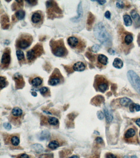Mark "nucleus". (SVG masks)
<instances>
[{"mask_svg": "<svg viewBox=\"0 0 140 158\" xmlns=\"http://www.w3.org/2000/svg\"><path fill=\"white\" fill-rule=\"evenodd\" d=\"M106 158H118L115 155L111 153H108L106 155Z\"/></svg>", "mask_w": 140, "mask_h": 158, "instance_id": "nucleus-38", "label": "nucleus"}, {"mask_svg": "<svg viewBox=\"0 0 140 158\" xmlns=\"http://www.w3.org/2000/svg\"><path fill=\"white\" fill-rule=\"evenodd\" d=\"M136 104L134 103H132L130 105L129 110L131 112H134L135 109Z\"/></svg>", "mask_w": 140, "mask_h": 158, "instance_id": "nucleus-39", "label": "nucleus"}, {"mask_svg": "<svg viewBox=\"0 0 140 158\" xmlns=\"http://www.w3.org/2000/svg\"><path fill=\"white\" fill-rule=\"evenodd\" d=\"M4 127L5 128H6V129H11V125H9V124L6 123L4 124Z\"/></svg>", "mask_w": 140, "mask_h": 158, "instance_id": "nucleus-43", "label": "nucleus"}, {"mask_svg": "<svg viewBox=\"0 0 140 158\" xmlns=\"http://www.w3.org/2000/svg\"><path fill=\"white\" fill-rule=\"evenodd\" d=\"M100 47L98 45H95L92 47V49L94 52L97 53L100 50Z\"/></svg>", "mask_w": 140, "mask_h": 158, "instance_id": "nucleus-35", "label": "nucleus"}, {"mask_svg": "<svg viewBox=\"0 0 140 158\" xmlns=\"http://www.w3.org/2000/svg\"><path fill=\"white\" fill-rule=\"evenodd\" d=\"M48 91V88L46 87H43L40 90L41 94L43 96H46V93H47Z\"/></svg>", "mask_w": 140, "mask_h": 158, "instance_id": "nucleus-33", "label": "nucleus"}, {"mask_svg": "<svg viewBox=\"0 0 140 158\" xmlns=\"http://www.w3.org/2000/svg\"><path fill=\"white\" fill-rule=\"evenodd\" d=\"M14 80L16 82V88H22L24 85V82L22 76L17 74L14 75Z\"/></svg>", "mask_w": 140, "mask_h": 158, "instance_id": "nucleus-14", "label": "nucleus"}, {"mask_svg": "<svg viewBox=\"0 0 140 158\" xmlns=\"http://www.w3.org/2000/svg\"><path fill=\"white\" fill-rule=\"evenodd\" d=\"M39 158H53V155L51 154H42Z\"/></svg>", "mask_w": 140, "mask_h": 158, "instance_id": "nucleus-37", "label": "nucleus"}, {"mask_svg": "<svg viewBox=\"0 0 140 158\" xmlns=\"http://www.w3.org/2000/svg\"><path fill=\"white\" fill-rule=\"evenodd\" d=\"M11 62V55L9 53V50H6L4 52L1 58V65L4 66V67H6L8 66L9 63Z\"/></svg>", "mask_w": 140, "mask_h": 158, "instance_id": "nucleus-10", "label": "nucleus"}, {"mask_svg": "<svg viewBox=\"0 0 140 158\" xmlns=\"http://www.w3.org/2000/svg\"><path fill=\"white\" fill-rule=\"evenodd\" d=\"M111 14L109 11H107L105 13V17L107 19H110L111 18Z\"/></svg>", "mask_w": 140, "mask_h": 158, "instance_id": "nucleus-41", "label": "nucleus"}, {"mask_svg": "<svg viewBox=\"0 0 140 158\" xmlns=\"http://www.w3.org/2000/svg\"><path fill=\"white\" fill-rule=\"evenodd\" d=\"M139 135H140V132H139Z\"/></svg>", "mask_w": 140, "mask_h": 158, "instance_id": "nucleus-51", "label": "nucleus"}, {"mask_svg": "<svg viewBox=\"0 0 140 158\" xmlns=\"http://www.w3.org/2000/svg\"><path fill=\"white\" fill-rule=\"evenodd\" d=\"M105 101V98L102 96L98 95L94 97L92 100V103L96 106H100Z\"/></svg>", "mask_w": 140, "mask_h": 158, "instance_id": "nucleus-16", "label": "nucleus"}, {"mask_svg": "<svg viewBox=\"0 0 140 158\" xmlns=\"http://www.w3.org/2000/svg\"><path fill=\"white\" fill-rule=\"evenodd\" d=\"M113 65L115 68L120 69L122 68L123 66V61L120 58H116L113 62Z\"/></svg>", "mask_w": 140, "mask_h": 158, "instance_id": "nucleus-21", "label": "nucleus"}, {"mask_svg": "<svg viewBox=\"0 0 140 158\" xmlns=\"http://www.w3.org/2000/svg\"><path fill=\"white\" fill-rule=\"evenodd\" d=\"M123 20H124L125 24L126 26H129L132 25V21L131 17L129 15L126 14V15H124Z\"/></svg>", "mask_w": 140, "mask_h": 158, "instance_id": "nucleus-26", "label": "nucleus"}, {"mask_svg": "<svg viewBox=\"0 0 140 158\" xmlns=\"http://www.w3.org/2000/svg\"><path fill=\"white\" fill-rule=\"evenodd\" d=\"M31 21L34 24H38L42 21V15L40 12H36L31 16Z\"/></svg>", "mask_w": 140, "mask_h": 158, "instance_id": "nucleus-13", "label": "nucleus"}, {"mask_svg": "<svg viewBox=\"0 0 140 158\" xmlns=\"http://www.w3.org/2000/svg\"><path fill=\"white\" fill-rule=\"evenodd\" d=\"M98 60L101 64L106 65L108 62V58L105 55H100L98 56Z\"/></svg>", "mask_w": 140, "mask_h": 158, "instance_id": "nucleus-24", "label": "nucleus"}, {"mask_svg": "<svg viewBox=\"0 0 140 158\" xmlns=\"http://www.w3.org/2000/svg\"><path fill=\"white\" fill-rule=\"evenodd\" d=\"M43 48L40 45L35 46L33 49L29 50L27 52V56L28 60L32 61L37 57H39L43 52Z\"/></svg>", "mask_w": 140, "mask_h": 158, "instance_id": "nucleus-5", "label": "nucleus"}, {"mask_svg": "<svg viewBox=\"0 0 140 158\" xmlns=\"http://www.w3.org/2000/svg\"><path fill=\"white\" fill-rule=\"evenodd\" d=\"M32 40V37L29 35H23L18 39L17 45L21 49H26L31 44Z\"/></svg>", "mask_w": 140, "mask_h": 158, "instance_id": "nucleus-6", "label": "nucleus"}, {"mask_svg": "<svg viewBox=\"0 0 140 158\" xmlns=\"http://www.w3.org/2000/svg\"><path fill=\"white\" fill-rule=\"evenodd\" d=\"M120 104L123 106L127 107L132 102V100L129 98L127 97H124L122 98L120 100Z\"/></svg>", "mask_w": 140, "mask_h": 158, "instance_id": "nucleus-23", "label": "nucleus"}, {"mask_svg": "<svg viewBox=\"0 0 140 158\" xmlns=\"http://www.w3.org/2000/svg\"><path fill=\"white\" fill-rule=\"evenodd\" d=\"M108 52L109 54H111V55H113V54H115V51H114V50H112V49H109Z\"/></svg>", "mask_w": 140, "mask_h": 158, "instance_id": "nucleus-46", "label": "nucleus"}, {"mask_svg": "<svg viewBox=\"0 0 140 158\" xmlns=\"http://www.w3.org/2000/svg\"><path fill=\"white\" fill-rule=\"evenodd\" d=\"M23 115L22 110L18 107H15L12 110L10 115V121L15 125L20 124Z\"/></svg>", "mask_w": 140, "mask_h": 158, "instance_id": "nucleus-4", "label": "nucleus"}, {"mask_svg": "<svg viewBox=\"0 0 140 158\" xmlns=\"http://www.w3.org/2000/svg\"><path fill=\"white\" fill-rule=\"evenodd\" d=\"M68 158H79V157L76 155H73L71 156V157H69Z\"/></svg>", "mask_w": 140, "mask_h": 158, "instance_id": "nucleus-48", "label": "nucleus"}, {"mask_svg": "<svg viewBox=\"0 0 140 158\" xmlns=\"http://www.w3.org/2000/svg\"><path fill=\"white\" fill-rule=\"evenodd\" d=\"M136 123L138 126L140 127V118H138L137 120H136Z\"/></svg>", "mask_w": 140, "mask_h": 158, "instance_id": "nucleus-47", "label": "nucleus"}, {"mask_svg": "<svg viewBox=\"0 0 140 158\" xmlns=\"http://www.w3.org/2000/svg\"><path fill=\"white\" fill-rule=\"evenodd\" d=\"M94 16H93L92 14L91 13H90L88 17V20H87V24L89 25H91L93 24V22H94Z\"/></svg>", "mask_w": 140, "mask_h": 158, "instance_id": "nucleus-30", "label": "nucleus"}, {"mask_svg": "<svg viewBox=\"0 0 140 158\" xmlns=\"http://www.w3.org/2000/svg\"><path fill=\"white\" fill-rule=\"evenodd\" d=\"M51 47L53 54L57 57H63L67 53V50L62 41H54L51 42Z\"/></svg>", "mask_w": 140, "mask_h": 158, "instance_id": "nucleus-2", "label": "nucleus"}, {"mask_svg": "<svg viewBox=\"0 0 140 158\" xmlns=\"http://www.w3.org/2000/svg\"><path fill=\"white\" fill-rule=\"evenodd\" d=\"M77 13H78V15H77V17L74 18L73 19V21H75V22L78 21V20L80 19L82 16V14H83V9H82L81 2H80L78 5Z\"/></svg>", "mask_w": 140, "mask_h": 158, "instance_id": "nucleus-22", "label": "nucleus"}, {"mask_svg": "<svg viewBox=\"0 0 140 158\" xmlns=\"http://www.w3.org/2000/svg\"><path fill=\"white\" fill-rule=\"evenodd\" d=\"M135 110L137 112L140 111V105L138 104H136Z\"/></svg>", "mask_w": 140, "mask_h": 158, "instance_id": "nucleus-45", "label": "nucleus"}, {"mask_svg": "<svg viewBox=\"0 0 140 158\" xmlns=\"http://www.w3.org/2000/svg\"><path fill=\"white\" fill-rule=\"evenodd\" d=\"M131 14L136 24L140 25V17L138 13L135 10H132L131 11Z\"/></svg>", "mask_w": 140, "mask_h": 158, "instance_id": "nucleus-19", "label": "nucleus"}, {"mask_svg": "<svg viewBox=\"0 0 140 158\" xmlns=\"http://www.w3.org/2000/svg\"><path fill=\"white\" fill-rule=\"evenodd\" d=\"M136 133L134 129H129L127 130V131L125 132V134L124 138L125 139L126 141L128 142H131L132 141L133 137H134L135 136Z\"/></svg>", "mask_w": 140, "mask_h": 158, "instance_id": "nucleus-12", "label": "nucleus"}, {"mask_svg": "<svg viewBox=\"0 0 140 158\" xmlns=\"http://www.w3.org/2000/svg\"><path fill=\"white\" fill-rule=\"evenodd\" d=\"M95 141L97 143H99V144H102L103 142V140L101 137H97L96 138Z\"/></svg>", "mask_w": 140, "mask_h": 158, "instance_id": "nucleus-40", "label": "nucleus"}, {"mask_svg": "<svg viewBox=\"0 0 140 158\" xmlns=\"http://www.w3.org/2000/svg\"><path fill=\"white\" fill-rule=\"evenodd\" d=\"M97 1L99 4L101 5H103V4H105L106 2V1Z\"/></svg>", "mask_w": 140, "mask_h": 158, "instance_id": "nucleus-44", "label": "nucleus"}, {"mask_svg": "<svg viewBox=\"0 0 140 158\" xmlns=\"http://www.w3.org/2000/svg\"><path fill=\"white\" fill-rule=\"evenodd\" d=\"M31 83L34 87H38L42 85V80L40 77H35L32 80Z\"/></svg>", "mask_w": 140, "mask_h": 158, "instance_id": "nucleus-25", "label": "nucleus"}, {"mask_svg": "<svg viewBox=\"0 0 140 158\" xmlns=\"http://www.w3.org/2000/svg\"><path fill=\"white\" fill-rule=\"evenodd\" d=\"M94 35L101 43L106 47H109L112 44V39L102 23L99 22L95 25L94 29Z\"/></svg>", "mask_w": 140, "mask_h": 158, "instance_id": "nucleus-1", "label": "nucleus"}, {"mask_svg": "<svg viewBox=\"0 0 140 158\" xmlns=\"http://www.w3.org/2000/svg\"><path fill=\"white\" fill-rule=\"evenodd\" d=\"M97 116L99 120H102L104 118V115L102 111H99L97 112Z\"/></svg>", "mask_w": 140, "mask_h": 158, "instance_id": "nucleus-36", "label": "nucleus"}, {"mask_svg": "<svg viewBox=\"0 0 140 158\" xmlns=\"http://www.w3.org/2000/svg\"><path fill=\"white\" fill-rule=\"evenodd\" d=\"M60 145L58 140L52 139L48 144V147L51 150H55L59 147Z\"/></svg>", "mask_w": 140, "mask_h": 158, "instance_id": "nucleus-18", "label": "nucleus"}, {"mask_svg": "<svg viewBox=\"0 0 140 158\" xmlns=\"http://www.w3.org/2000/svg\"><path fill=\"white\" fill-rule=\"evenodd\" d=\"M131 158H138L137 156H136V155H133L131 156Z\"/></svg>", "mask_w": 140, "mask_h": 158, "instance_id": "nucleus-50", "label": "nucleus"}, {"mask_svg": "<svg viewBox=\"0 0 140 158\" xmlns=\"http://www.w3.org/2000/svg\"><path fill=\"white\" fill-rule=\"evenodd\" d=\"M16 158H33V157L29 155L26 154H19Z\"/></svg>", "mask_w": 140, "mask_h": 158, "instance_id": "nucleus-34", "label": "nucleus"}, {"mask_svg": "<svg viewBox=\"0 0 140 158\" xmlns=\"http://www.w3.org/2000/svg\"><path fill=\"white\" fill-rule=\"evenodd\" d=\"M133 41V38L131 34H127L125 37L124 41L127 45H129Z\"/></svg>", "mask_w": 140, "mask_h": 158, "instance_id": "nucleus-27", "label": "nucleus"}, {"mask_svg": "<svg viewBox=\"0 0 140 158\" xmlns=\"http://www.w3.org/2000/svg\"><path fill=\"white\" fill-rule=\"evenodd\" d=\"M85 64L81 61L76 62L73 66V70L76 71H83L85 69Z\"/></svg>", "mask_w": 140, "mask_h": 158, "instance_id": "nucleus-17", "label": "nucleus"}, {"mask_svg": "<svg viewBox=\"0 0 140 158\" xmlns=\"http://www.w3.org/2000/svg\"><path fill=\"white\" fill-rule=\"evenodd\" d=\"M6 85V81L5 77L2 76L1 77V90L5 87Z\"/></svg>", "mask_w": 140, "mask_h": 158, "instance_id": "nucleus-31", "label": "nucleus"}, {"mask_svg": "<svg viewBox=\"0 0 140 158\" xmlns=\"http://www.w3.org/2000/svg\"><path fill=\"white\" fill-rule=\"evenodd\" d=\"M16 17L19 20H22L24 18L25 16V12L24 11L19 10L16 12Z\"/></svg>", "mask_w": 140, "mask_h": 158, "instance_id": "nucleus-28", "label": "nucleus"}, {"mask_svg": "<svg viewBox=\"0 0 140 158\" xmlns=\"http://www.w3.org/2000/svg\"><path fill=\"white\" fill-rule=\"evenodd\" d=\"M32 95L34 96H37V93H35V92H32Z\"/></svg>", "mask_w": 140, "mask_h": 158, "instance_id": "nucleus-49", "label": "nucleus"}, {"mask_svg": "<svg viewBox=\"0 0 140 158\" xmlns=\"http://www.w3.org/2000/svg\"><path fill=\"white\" fill-rule=\"evenodd\" d=\"M68 42L70 47L72 48H75L76 47L78 44L79 43V39L76 37L71 36L68 38Z\"/></svg>", "mask_w": 140, "mask_h": 158, "instance_id": "nucleus-15", "label": "nucleus"}, {"mask_svg": "<svg viewBox=\"0 0 140 158\" xmlns=\"http://www.w3.org/2000/svg\"><path fill=\"white\" fill-rule=\"evenodd\" d=\"M16 55L17 56V58L19 61H22L24 58V52L21 50H17L16 52Z\"/></svg>", "mask_w": 140, "mask_h": 158, "instance_id": "nucleus-29", "label": "nucleus"}, {"mask_svg": "<svg viewBox=\"0 0 140 158\" xmlns=\"http://www.w3.org/2000/svg\"><path fill=\"white\" fill-rule=\"evenodd\" d=\"M62 80L61 75H60V73L54 72L51 75V77L49 81V84L50 85L56 86L59 84Z\"/></svg>", "mask_w": 140, "mask_h": 158, "instance_id": "nucleus-9", "label": "nucleus"}, {"mask_svg": "<svg viewBox=\"0 0 140 158\" xmlns=\"http://www.w3.org/2000/svg\"><path fill=\"white\" fill-rule=\"evenodd\" d=\"M117 7L120 9L123 8L125 6V4L124 2L122 1H118L116 3Z\"/></svg>", "mask_w": 140, "mask_h": 158, "instance_id": "nucleus-32", "label": "nucleus"}, {"mask_svg": "<svg viewBox=\"0 0 140 158\" xmlns=\"http://www.w3.org/2000/svg\"><path fill=\"white\" fill-rule=\"evenodd\" d=\"M95 88L100 92L103 93L108 88V82L102 76L97 77L95 83Z\"/></svg>", "mask_w": 140, "mask_h": 158, "instance_id": "nucleus-7", "label": "nucleus"}, {"mask_svg": "<svg viewBox=\"0 0 140 158\" xmlns=\"http://www.w3.org/2000/svg\"><path fill=\"white\" fill-rule=\"evenodd\" d=\"M27 2L29 4H31V5H35L37 4L38 1H27Z\"/></svg>", "mask_w": 140, "mask_h": 158, "instance_id": "nucleus-42", "label": "nucleus"}, {"mask_svg": "<svg viewBox=\"0 0 140 158\" xmlns=\"http://www.w3.org/2000/svg\"><path fill=\"white\" fill-rule=\"evenodd\" d=\"M48 124L52 126H56L59 124V120L55 117H49L47 120Z\"/></svg>", "mask_w": 140, "mask_h": 158, "instance_id": "nucleus-20", "label": "nucleus"}, {"mask_svg": "<svg viewBox=\"0 0 140 158\" xmlns=\"http://www.w3.org/2000/svg\"><path fill=\"white\" fill-rule=\"evenodd\" d=\"M127 76L132 87L140 95V78L137 74L132 70L127 72Z\"/></svg>", "mask_w": 140, "mask_h": 158, "instance_id": "nucleus-3", "label": "nucleus"}, {"mask_svg": "<svg viewBox=\"0 0 140 158\" xmlns=\"http://www.w3.org/2000/svg\"><path fill=\"white\" fill-rule=\"evenodd\" d=\"M103 111L106 118V121L108 123H110L113 121V112L111 107L108 105H105L103 107Z\"/></svg>", "mask_w": 140, "mask_h": 158, "instance_id": "nucleus-11", "label": "nucleus"}, {"mask_svg": "<svg viewBox=\"0 0 140 158\" xmlns=\"http://www.w3.org/2000/svg\"><path fill=\"white\" fill-rule=\"evenodd\" d=\"M5 142L8 145H11L14 147L19 146L20 143V139L19 136L17 134L9 135L5 137Z\"/></svg>", "mask_w": 140, "mask_h": 158, "instance_id": "nucleus-8", "label": "nucleus"}]
</instances>
